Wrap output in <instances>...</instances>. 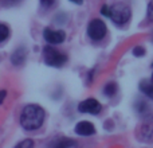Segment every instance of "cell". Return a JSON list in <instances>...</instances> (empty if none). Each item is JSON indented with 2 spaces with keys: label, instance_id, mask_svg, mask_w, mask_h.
Returning <instances> with one entry per match:
<instances>
[{
  "label": "cell",
  "instance_id": "cell-4",
  "mask_svg": "<svg viewBox=\"0 0 153 148\" xmlns=\"http://www.w3.org/2000/svg\"><path fill=\"white\" fill-rule=\"evenodd\" d=\"M106 24L101 19H93L87 26V37L91 40H102L106 37Z\"/></svg>",
  "mask_w": 153,
  "mask_h": 148
},
{
  "label": "cell",
  "instance_id": "cell-1",
  "mask_svg": "<svg viewBox=\"0 0 153 148\" xmlns=\"http://www.w3.org/2000/svg\"><path fill=\"white\" fill-rule=\"evenodd\" d=\"M45 109L36 104L26 105L20 114V125L26 131H35L39 129L45 121Z\"/></svg>",
  "mask_w": 153,
  "mask_h": 148
},
{
  "label": "cell",
  "instance_id": "cell-11",
  "mask_svg": "<svg viewBox=\"0 0 153 148\" xmlns=\"http://www.w3.org/2000/svg\"><path fill=\"white\" fill-rule=\"evenodd\" d=\"M75 144L76 143L74 140H71V139H62V140H59L53 148H69V147L75 146Z\"/></svg>",
  "mask_w": 153,
  "mask_h": 148
},
{
  "label": "cell",
  "instance_id": "cell-17",
  "mask_svg": "<svg viewBox=\"0 0 153 148\" xmlns=\"http://www.w3.org/2000/svg\"><path fill=\"white\" fill-rule=\"evenodd\" d=\"M3 1H4L5 4H11V3H12V4H13V3H18L19 0H3Z\"/></svg>",
  "mask_w": 153,
  "mask_h": 148
},
{
  "label": "cell",
  "instance_id": "cell-9",
  "mask_svg": "<svg viewBox=\"0 0 153 148\" xmlns=\"http://www.w3.org/2000/svg\"><path fill=\"white\" fill-rule=\"evenodd\" d=\"M140 90L146 97L151 98L153 101V78L152 79H143V81L140 82Z\"/></svg>",
  "mask_w": 153,
  "mask_h": 148
},
{
  "label": "cell",
  "instance_id": "cell-7",
  "mask_svg": "<svg viewBox=\"0 0 153 148\" xmlns=\"http://www.w3.org/2000/svg\"><path fill=\"white\" fill-rule=\"evenodd\" d=\"M75 133L79 136H93L95 133L94 125L90 121H79L75 125Z\"/></svg>",
  "mask_w": 153,
  "mask_h": 148
},
{
  "label": "cell",
  "instance_id": "cell-15",
  "mask_svg": "<svg viewBox=\"0 0 153 148\" xmlns=\"http://www.w3.org/2000/svg\"><path fill=\"white\" fill-rule=\"evenodd\" d=\"M133 55H136V57L145 55V49H144L143 46H137V47H134L133 49Z\"/></svg>",
  "mask_w": 153,
  "mask_h": 148
},
{
  "label": "cell",
  "instance_id": "cell-13",
  "mask_svg": "<svg viewBox=\"0 0 153 148\" xmlns=\"http://www.w3.org/2000/svg\"><path fill=\"white\" fill-rule=\"evenodd\" d=\"M15 148H34V141L31 139H26V140L16 144Z\"/></svg>",
  "mask_w": 153,
  "mask_h": 148
},
{
  "label": "cell",
  "instance_id": "cell-16",
  "mask_svg": "<svg viewBox=\"0 0 153 148\" xmlns=\"http://www.w3.org/2000/svg\"><path fill=\"white\" fill-rule=\"evenodd\" d=\"M53 3H54V0H40V5L43 8H50L53 5Z\"/></svg>",
  "mask_w": 153,
  "mask_h": 148
},
{
  "label": "cell",
  "instance_id": "cell-8",
  "mask_svg": "<svg viewBox=\"0 0 153 148\" xmlns=\"http://www.w3.org/2000/svg\"><path fill=\"white\" fill-rule=\"evenodd\" d=\"M27 58V51L24 47H19L18 50H15L12 54H11V62H12L15 66H20V65L24 64Z\"/></svg>",
  "mask_w": 153,
  "mask_h": 148
},
{
  "label": "cell",
  "instance_id": "cell-18",
  "mask_svg": "<svg viewBox=\"0 0 153 148\" xmlns=\"http://www.w3.org/2000/svg\"><path fill=\"white\" fill-rule=\"evenodd\" d=\"M70 1L75 3V4H82V3H83V0H70Z\"/></svg>",
  "mask_w": 153,
  "mask_h": 148
},
{
  "label": "cell",
  "instance_id": "cell-10",
  "mask_svg": "<svg viewBox=\"0 0 153 148\" xmlns=\"http://www.w3.org/2000/svg\"><path fill=\"white\" fill-rule=\"evenodd\" d=\"M117 85L116 82H108V84L105 85V87H103V94L108 96V97H111V96H114L117 93Z\"/></svg>",
  "mask_w": 153,
  "mask_h": 148
},
{
  "label": "cell",
  "instance_id": "cell-3",
  "mask_svg": "<svg viewBox=\"0 0 153 148\" xmlns=\"http://www.w3.org/2000/svg\"><path fill=\"white\" fill-rule=\"evenodd\" d=\"M43 59H45L46 65L53 67H62L67 62V55L61 53L59 50L51 47V46H46L43 49Z\"/></svg>",
  "mask_w": 153,
  "mask_h": 148
},
{
  "label": "cell",
  "instance_id": "cell-19",
  "mask_svg": "<svg viewBox=\"0 0 153 148\" xmlns=\"http://www.w3.org/2000/svg\"><path fill=\"white\" fill-rule=\"evenodd\" d=\"M152 78H153V77H152Z\"/></svg>",
  "mask_w": 153,
  "mask_h": 148
},
{
  "label": "cell",
  "instance_id": "cell-14",
  "mask_svg": "<svg viewBox=\"0 0 153 148\" xmlns=\"http://www.w3.org/2000/svg\"><path fill=\"white\" fill-rule=\"evenodd\" d=\"M146 18H148V20L153 22V0L148 3V10H146Z\"/></svg>",
  "mask_w": 153,
  "mask_h": 148
},
{
  "label": "cell",
  "instance_id": "cell-5",
  "mask_svg": "<svg viewBox=\"0 0 153 148\" xmlns=\"http://www.w3.org/2000/svg\"><path fill=\"white\" fill-rule=\"evenodd\" d=\"M102 109V105L98 102L95 98H86L78 104V111L81 113H89V114H98Z\"/></svg>",
  "mask_w": 153,
  "mask_h": 148
},
{
  "label": "cell",
  "instance_id": "cell-2",
  "mask_svg": "<svg viewBox=\"0 0 153 148\" xmlns=\"http://www.w3.org/2000/svg\"><path fill=\"white\" fill-rule=\"evenodd\" d=\"M101 13L110 18L118 26H122L130 20V10L124 4H116L111 7H108V4H105L101 8Z\"/></svg>",
  "mask_w": 153,
  "mask_h": 148
},
{
  "label": "cell",
  "instance_id": "cell-12",
  "mask_svg": "<svg viewBox=\"0 0 153 148\" xmlns=\"http://www.w3.org/2000/svg\"><path fill=\"white\" fill-rule=\"evenodd\" d=\"M8 35H10V30H8V27L5 26V24H0V42H4L5 39L8 38Z\"/></svg>",
  "mask_w": 153,
  "mask_h": 148
},
{
  "label": "cell",
  "instance_id": "cell-6",
  "mask_svg": "<svg viewBox=\"0 0 153 148\" xmlns=\"http://www.w3.org/2000/svg\"><path fill=\"white\" fill-rule=\"evenodd\" d=\"M43 37H45L46 42L50 45H61L66 38V34L62 30H51V28H46L43 31Z\"/></svg>",
  "mask_w": 153,
  "mask_h": 148
}]
</instances>
